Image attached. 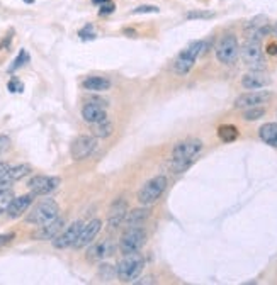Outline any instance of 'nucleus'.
Masks as SVG:
<instances>
[{
	"mask_svg": "<svg viewBox=\"0 0 277 285\" xmlns=\"http://www.w3.org/2000/svg\"><path fill=\"white\" fill-rule=\"evenodd\" d=\"M201 150H203V141L201 139H185V141L177 142L172 150V161H170V166L177 173L187 170L194 163L196 156L199 155Z\"/></svg>",
	"mask_w": 277,
	"mask_h": 285,
	"instance_id": "obj_1",
	"label": "nucleus"
},
{
	"mask_svg": "<svg viewBox=\"0 0 277 285\" xmlns=\"http://www.w3.org/2000/svg\"><path fill=\"white\" fill-rule=\"evenodd\" d=\"M209 49V43L208 41H192L187 48L182 49L179 53V56L175 58L174 61V71L177 75H187L190 70H192V66L196 63V60L199 58V56H203L206 51Z\"/></svg>",
	"mask_w": 277,
	"mask_h": 285,
	"instance_id": "obj_2",
	"label": "nucleus"
},
{
	"mask_svg": "<svg viewBox=\"0 0 277 285\" xmlns=\"http://www.w3.org/2000/svg\"><path fill=\"white\" fill-rule=\"evenodd\" d=\"M145 268V258L143 254L136 253H128L121 258V262L116 267V275L123 282H134L136 278L142 275Z\"/></svg>",
	"mask_w": 277,
	"mask_h": 285,
	"instance_id": "obj_3",
	"label": "nucleus"
},
{
	"mask_svg": "<svg viewBox=\"0 0 277 285\" xmlns=\"http://www.w3.org/2000/svg\"><path fill=\"white\" fill-rule=\"evenodd\" d=\"M167 185H169V182L165 175H157V177L150 178V180L145 182V185L140 188L138 202L142 204V206H152V204H155L162 197V193L165 192Z\"/></svg>",
	"mask_w": 277,
	"mask_h": 285,
	"instance_id": "obj_4",
	"label": "nucleus"
},
{
	"mask_svg": "<svg viewBox=\"0 0 277 285\" xmlns=\"http://www.w3.org/2000/svg\"><path fill=\"white\" fill-rule=\"evenodd\" d=\"M60 207L58 204L53 201V198H44L43 202H39L36 207L33 209V212L29 214L26 221L29 224H34V226H44V224H49L51 221L58 217Z\"/></svg>",
	"mask_w": 277,
	"mask_h": 285,
	"instance_id": "obj_5",
	"label": "nucleus"
},
{
	"mask_svg": "<svg viewBox=\"0 0 277 285\" xmlns=\"http://www.w3.org/2000/svg\"><path fill=\"white\" fill-rule=\"evenodd\" d=\"M238 54H240V46H238V39H236L235 34H225L223 38L218 41V44H216V58H218L221 63H225V65L235 63Z\"/></svg>",
	"mask_w": 277,
	"mask_h": 285,
	"instance_id": "obj_6",
	"label": "nucleus"
},
{
	"mask_svg": "<svg viewBox=\"0 0 277 285\" xmlns=\"http://www.w3.org/2000/svg\"><path fill=\"white\" fill-rule=\"evenodd\" d=\"M241 60L246 66L252 70H264L265 68V58L262 51L259 39H248L241 48Z\"/></svg>",
	"mask_w": 277,
	"mask_h": 285,
	"instance_id": "obj_7",
	"label": "nucleus"
},
{
	"mask_svg": "<svg viewBox=\"0 0 277 285\" xmlns=\"http://www.w3.org/2000/svg\"><path fill=\"white\" fill-rule=\"evenodd\" d=\"M147 234L142 227H128L123 233V236L119 239V249L123 254L128 253H136L143 248Z\"/></svg>",
	"mask_w": 277,
	"mask_h": 285,
	"instance_id": "obj_8",
	"label": "nucleus"
},
{
	"mask_svg": "<svg viewBox=\"0 0 277 285\" xmlns=\"http://www.w3.org/2000/svg\"><path fill=\"white\" fill-rule=\"evenodd\" d=\"M97 148V139L95 136L82 134L73 141L72 145V158L75 161H82L85 158H89Z\"/></svg>",
	"mask_w": 277,
	"mask_h": 285,
	"instance_id": "obj_9",
	"label": "nucleus"
},
{
	"mask_svg": "<svg viewBox=\"0 0 277 285\" xmlns=\"http://www.w3.org/2000/svg\"><path fill=\"white\" fill-rule=\"evenodd\" d=\"M272 99V94L267 90H252L246 92V94L240 95L238 99L235 100L236 109H250V107H260L267 104Z\"/></svg>",
	"mask_w": 277,
	"mask_h": 285,
	"instance_id": "obj_10",
	"label": "nucleus"
},
{
	"mask_svg": "<svg viewBox=\"0 0 277 285\" xmlns=\"http://www.w3.org/2000/svg\"><path fill=\"white\" fill-rule=\"evenodd\" d=\"M60 185L58 177H48V175H36L29 180L27 187L34 197L36 195H48L51 193L54 188Z\"/></svg>",
	"mask_w": 277,
	"mask_h": 285,
	"instance_id": "obj_11",
	"label": "nucleus"
},
{
	"mask_svg": "<svg viewBox=\"0 0 277 285\" xmlns=\"http://www.w3.org/2000/svg\"><path fill=\"white\" fill-rule=\"evenodd\" d=\"M82 227H84V222H82V221H75V222H72L67 229H65L63 233H60L58 236L53 239V246L58 248V249L73 246L75 241H77L80 231H82Z\"/></svg>",
	"mask_w": 277,
	"mask_h": 285,
	"instance_id": "obj_12",
	"label": "nucleus"
},
{
	"mask_svg": "<svg viewBox=\"0 0 277 285\" xmlns=\"http://www.w3.org/2000/svg\"><path fill=\"white\" fill-rule=\"evenodd\" d=\"M82 117L89 124H97V122L107 119V114H105V102H100V100L87 102L82 109Z\"/></svg>",
	"mask_w": 277,
	"mask_h": 285,
	"instance_id": "obj_13",
	"label": "nucleus"
},
{
	"mask_svg": "<svg viewBox=\"0 0 277 285\" xmlns=\"http://www.w3.org/2000/svg\"><path fill=\"white\" fill-rule=\"evenodd\" d=\"M100 227H102V222H100V219H92L90 222L84 224V227H82V231H80L77 241H75V244H73V248L80 249V248H85L87 244L92 243L94 239H95V236L99 234Z\"/></svg>",
	"mask_w": 277,
	"mask_h": 285,
	"instance_id": "obj_14",
	"label": "nucleus"
},
{
	"mask_svg": "<svg viewBox=\"0 0 277 285\" xmlns=\"http://www.w3.org/2000/svg\"><path fill=\"white\" fill-rule=\"evenodd\" d=\"M128 202L124 198H118V201L113 202V206L109 209L107 214V224L110 229L119 227L121 224L126 221V216H128Z\"/></svg>",
	"mask_w": 277,
	"mask_h": 285,
	"instance_id": "obj_15",
	"label": "nucleus"
},
{
	"mask_svg": "<svg viewBox=\"0 0 277 285\" xmlns=\"http://www.w3.org/2000/svg\"><path fill=\"white\" fill-rule=\"evenodd\" d=\"M29 173H31V165H27V163H22V165H17V166H11L2 177H0V190L11 188L14 182L21 180V178L29 175Z\"/></svg>",
	"mask_w": 277,
	"mask_h": 285,
	"instance_id": "obj_16",
	"label": "nucleus"
},
{
	"mask_svg": "<svg viewBox=\"0 0 277 285\" xmlns=\"http://www.w3.org/2000/svg\"><path fill=\"white\" fill-rule=\"evenodd\" d=\"M241 85H243L246 90H259V89H264L267 85H270V78L262 70H254V71H250V73L243 75Z\"/></svg>",
	"mask_w": 277,
	"mask_h": 285,
	"instance_id": "obj_17",
	"label": "nucleus"
},
{
	"mask_svg": "<svg viewBox=\"0 0 277 285\" xmlns=\"http://www.w3.org/2000/svg\"><path fill=\"white\" fill-rule=\"evenodd\" d=\"M33 193H27V195H21V197H14V201L11 202V206L7 209V214L11 219L21 217L24 212L27 211L29 206L33 204Z\"/></svg>",
	"mask_w": 277,
	"mask_h": 285,
	"instance_id": "obj_18",
	"label": "nucleus"
},
{
	"mask_svg": "<svg viewBox=\"0 0 277 285\" xmlns=\"http://www.w3.org/2000/svg\"><path fill=\"white\" fill-rule=\"evenodd\" d=\"M63 226H65L63 219L57 217L54 221H51L49 224H44V226L39 227V231L36 233V238L43 239V241H46V239H54L60 233L63 231Z\"/></svg>",
	"mask_w": 277,
	"mask_h": 285,
	"instance_id": "obj_19",
	"label": "nucleus"
},
{
	"mask_svg": "<svg viewBox=\"0 0 277 285\" xmlns=\"http://www.w3.org/2000/svg\"><path fill=\"white\" fill-rule=\"evenodd\" d=\"M114 251V244L110 239H104V241H100L97 244H94L92 248L89 249L87 253V258L89 260H94V262H99V260H104L110 256Z\"/></svg>",
	"mask_w": 277,
	"mask_h": 285,
	"instance_id": "obj_20",
	"label": "nucleus"
},
{
	"mask_svg": "<svg viewBox=\"0 0 277 285\" xmlns=\"http://www.w3.org/2000/svg\"><path fill=\"white\" fill-rule=\"evenodd\" d=\"M82 87L89 92H105L110 89V81L105 76H87L82 81Z\"/></svg>",
	"mask_w": 277,
	"mask_h": 285,
	"instance_id": "obj_21",
	"label": "nucleus"
},
{
	"mask_svg": "<svg viewBox=\"0 0 277 285\" xmlns=\"http://www.w3.org/2000/svg\"><path fill=\"white\" fill-rule=\"evenodd\" d=\"M260 139L272 148H277V122H267L259 129Z\"/></svg>",
	"mask_w": 277,
	"mask_h": 285,
	"instance_id": "obj_22",
	"label": "nucleus"
},
{
	"mask_svg": "<svg viewBox=\"0 0 277 285\" xmlns=\"http://www.w3.org/2000/svg\"><path fill=\"white\" fill-rule=\"evenodd\" d=\"M150 217V209H134L126 216V226L128 227H142V224Z\"/></svg>",
	"mask_w": 277,
	"mask_h": 285,
	"instance_id": "obj_23",
	"label": "nucleus"
},
{
	"mask_svg": "<svg viewBox=\"0 0 277 285\" xmlns=\"http://www.w3.org/2000/svg\"><path fill=\"white\" fill-rule=\"evenodd\" d=\"M218 136H219L221 141L231 142V141H235L236 137H238V129H236L235 126H231V124H223V126L218 127Z\"/></svg>",
	"mask_w": 277,
	"mask_h": 285,
	"instance_id": "obj_24",
	"label": "nucleus"
},
{
	"mask_svg": "<svg viewBox=\"0 0 277 285\" xmlns=\"http://www.w3.org/2000/svg\"><path fill=\"white\" fill-rule=\"evenodd\" d=\"M113 131H114L113 122L107 121V119L94 124V136L95 137H109L110 134H113Z\"/></svg>",
	"mask_w": 277,
	"mask_h": 285,
	"instance_id": "obj_25",
	"label": "nucleus"
},
{
	"mask_svg": "<svg viewBox=\"0 0 277 285\" xmlns=\"http://www.w3.org/2000/svg\"><path fill=\"white\" fill-rule=\"evenodd\" d=\"M14 201V193L11 188H6V190H0V214L7 212L9 206Z\"/></svg>",
	"mask_w": 277,
	"mask_h": 285,
	"instance_id": "obj_26",
	"label": "nucleus"
},
{
	"mask_svg": "<svg viewBox=\"0 0 277 285\" xmlns=\"http://www.w3.org/2000/svg\"><path fill=\"white\" fill-rule=\"evenodd\" d=\"M214 17V12H209V10H189L187 14H185V19L187 20H208V19H213Z\"/></svg>",
	"mask_w": 277,
	"mask_h": 285,
	"instance_id": "obj_27",
	"label": "nucleus"
},
{
	"mask_svg": "<svg viewBox=\"0 0 277 285\" xmlns=\"http://www.w3.org/2000/svg\"><path fill=\"white\" fill-rule=\"evenodd\" d=\"M265 110L262 109V107H250V109H246L243 112V119L245 121H257L260 119V117H264Z\"/></svg>",
	"mask_w": 277,
	"mask_h": 285,
	"instance_id": "obj_28",
	"label": "nucleus"
},
{
	"mask_svg": "<svg viewBox=\"0 0 277 285\" xmlns=\"http://www.w3.org/2000/svg\"><path fill=\"white\" fill-rule=\"evenodd\" d=\"M29 61V54L26 49H21V53H19V56L16 60H14V63L9 66V71H16L17 68H21L22 65H26Z\"/></svg>",
	"mask_w": 277,
	"mask_h": 285,
	"instance_id": "obj_29",
	"label": "nucleus"
},
{
	"mask_svg": "<svg viewBox=\"0 0 277 285\" xmlns=\"http://www.w3.org/2000/svg\"><path fill=\"white\" fill-rule=\"evenodd\" d=\"M160 9L157 5H140L133 10V14H158Z\"/></svg>",
	"mask_w": 277,
	"mask_h": 285,
	"instance_id": "obj_30",
	"label": "nucleus"
},
{
	"mask_svg": "<svg viewBox=\"0 0 277 285\" xmlns=\"http://www.w3.org/2000/svg\"><path fill=\"white\" fill-rule=\"evenodd\" d=\"M7 89L11 90L12 94H16V92H22V90H24V85H22L17 78H12V80L7 83Z\"/></svg>",
	"mask_w": 277,
	"mask_h": 285,
	"instance_id": "obj_31",
	"label": "nucleus"
},
{
	"mask_svg": "<svg viewBox=\"0 0 277 285\" xmlns=\"http://www.w3.org/2000/svg\"><path fill=\"white\" fill-rule=\"evenodd\" d=\"M78 36H80L82 39H94V38H95V33H94L92 25H85V27L78 33Z\"/></svg>",
	"mask_w": 277,
	"mask_h": 285,
	"instance_id": "obj_32",
	"label": "nucleus"
},
{
	"mask_svg": "<svg viewBox=\"0 0 277 285\" xmlns=\"http://www.w3.org/2000/svg\"><path fill=\"white\" fill-rule=\"evenodd\" d=\"M114 9H116V5L113 4V2H110V0H109V2H105V4H102V5H100V10H99V14L100 15H107V14H113L114 12Z\"/></svg>",
	"mask_w": 277,
	"mask_h": 285,
	"instance_id": "obj_33",
	"label": "nucleus"
},
{
	"mask_svg": "<svg viewBox=\"0 0 277 285\" xmlns=\"http://www.w3.org/2000/svg\"><path fill=\"white\" fill-rule=\"evenodd\" d=\"M9 145H11V139H9V136L0 134V155H2V153L7 150Z\"/></svg>",
	"mask_w": 277,
	"mask_h": 285,
	"instance_id": "obj_34",
	"label": "nucleus"
},
{
	"mask_svg": "<svg viewBox=\"0 0 277 285\" xmlns=\"http://www.w3.org/2000/svg\"><path fill=\"white\" fill-rule=\"evenodd\" d=\"M12 239H14V234H12V233H9V234H0V248L6 246L7 243H11Z\"/></svg>",
	"mask_w": 277,
	"mask_h": 285,
	"instance_id": "obj_35",
	"label": "nucleus"
},
{
	"mask_svg": "<svg viewBox=\"0 0 277 285\" xmlns=\"http://www.w3.org/2000/svg\"><path fill=\"white\" fill-rule=\"evenodd\" d=\"M11 43H12V36H7V38L0 43V49H7L9 46H11Z\"/></svg>",
	"mask_w": 277,
	"mask_h": 285,
	"instance_id": "obj_36",
	"label": "nucleus"
},
{
	"mask_svg": "<svg viewBox=\"0 0 277 285\" xmlns=\"http://www.w3.org/2000/svg\"><path fill=\"white\" fill-rule=\"evenodd\" d=\"M9 168H11V165H7V163H0V177H2Z\"/></svg>",
	"mask_w": 277,
	"mask_h": 285,
	"instance_id": "obj_37",
	"label": "nucleus"
},
{
	"mask_svg": "<svg viewBox=\"0 0 277 285\" xmlns=\"http://www.w3.org/2000/svg\"><path fill=\"white\" fill-rule=\"evenodd\" d=\"M269 53L277 54V46H275V44H270V46H269Z\"/></svg>",
	"mask_w": 277,
	"mask_h": 285,
	"instance_id": "obj_38",
	"label": "nucleus"
},
{
	"mask_svg": "<svg viewBox=\"0 0 277 285\" xmlns=\"http://www.w3.org/2000/svg\"><path fill=\"white\" fill-rule=\"evenodd\" d=\"M105 2H109V0H92V4H95V5H102Z\"/></svg>",
	"mask_w": 277,
	"mask_h": 285,
	"instance_id": "obj_39",
	"label": "nucleus"
},
{
	"mask_svg": "<svg viewBox=\"0 0 277 285\" xmlns=\"http://www.w3.org/2000/svg\"><path fill=\"white\" fill-rule=\"evenodd\" d=\"M26 4H34V0H24Z\"/></svg>",
	"mask_w": 277,
	"mask_h": 285,
	"instance_id": "obj_40",
	"label": "nucleus"
},
{
	"mask_svg": "<svg viewBox=\"0 0 277 285\" xmlns=\"http://www.w3.org/2000/svg\"><path fill=\"white\" fill-rule=\"evenodd\" d=\"M274 33L277 34V24H275V27H274Z\"/></svg>",
	"mask_w": 277,
	"mask_h": 285,
	"instance_id": "obj_41",
	"label": "nucleus"
}]
</instances>
